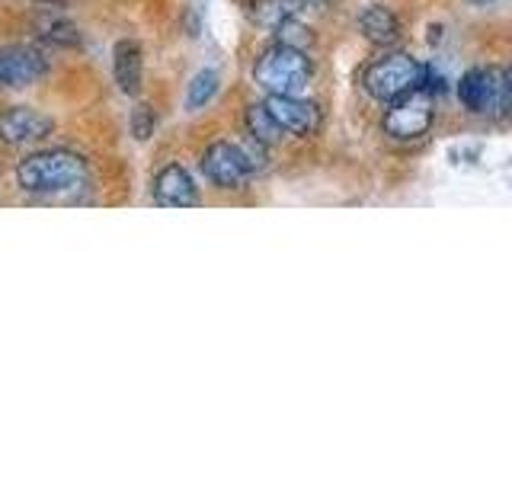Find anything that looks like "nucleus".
Returning <instances> with one entry per match:
<instances>
[{
    "mask_svg": "<svg viewBox=\"0 0 512 480\" xmlns=\"http://www.w3.org/2000/svg\"><path fill=\"white\" fill-rule=\"evenodd\" d=\"M87 180V160L74 151H39L20 160L16 183L32 196H58Z\"/></svg>",
    "mask_w": 512,
    "mask_h": 480,
    "instance_id": "nucleus-1",
    "label": "nucleus"
},
{
    "mask_svg": "<svg viewBox=\"0 0 512 480\" xmlns=\"http://www.w3.org/2000/svg\"><path fill=\"white\" fill-rule=\"evenodd\" d=\"M311 74L314 64L304 55V48H292L282 42L266 48L253 64V80L256 87L266 90V96H298L311 84Z\"/></svg>",
    "mask_w": 512,
    "mask_h": 480,
    "instance_id": "nucleus-2",
    "label": "nucleus"
},
{
    "mask_svg": "<svg viewBox=\"0 0 512 480\" xmlns=\"http://www.w3.org/2000/svg\"><path fill=\"white\" fill-rule=\"evenodd\" d=\"M423 77V64L404 55V52H391L378 61H372L362 74V87L365 93L378 103H391L397 96H404L410 90L420 87Z\"/></svg>",
    "mask_w": 512,
    "mask_h": 480,
    "instance_id": "nucleus-3",
    "label": "nucleus"
},
{
    "mask_svg": "<svg viewBox=\"0 0 512 480\" xmlns=\"http://www.w3.org/2000/svg\"><path fill=\"white\" fill-rule=\"evenodd\" d=\"M432 116H436V109H432V93L416 87L388 103L381 128H384V135L394 141H416L432 128Z\"/></svg>",
    "mask_w": 512,
    "mask_h": 480,
    "instance_id": "nucleus-4",
    "label": "nucleus"
},
{
    "mask_svg": "<svg viewBox=\"0 0 512 480\" xmlns=\"http://www.w3.org/2000/svg\"><path fill=\"white\" fill-rule=\"evenodd\" d=\"M458 100L474 116H506V112H512L500 68H471L458 84Z\"/></svg>",
    "mask_w": 512,
    "mask_h": 480,
    "instance_id": "nucleus-5",
    "label": "nucleus"
},
{
    "mask_svg": "<svg viewBox=\"0 0 512 480\" xmlns=\"http://www.w3.org/2000/svg\"><path fill=\"white\" fill-rule=\"evenodd\" d=\"M202 173L212 180L218 189H240L250 180V164L240 144L231 141H215L212 148L202 154Z\"/></svg>",
    "mask_w": 512,
    "mask_h": 480,
    "instance_id": "nucleus-6",
    "label": "nucleus"
},
{
    "mask_svg": "<svg viewBox=\"0 0 512 480\" xmlns=\"http://www.w3.org/2000/svg\"><path fill=\"white\" fill-rule=\"evenodd\" d=\"M48 71V61L39 48L32 45H7L0 48V87L23 90L39 84Z\"/></svg>",
    "mask_w": 512,
    "mask_h": 480,
    "instance_id": "nucleus-7",
    "label": "nucleus"
},
{
    "mask_svg": "<svg viewBox=\"0 0 512 480\" xmlns=\"http://www.w3.org/2000/svg\"><path fill=\"white\" fill-rule=\"evenodd\" d=\"M266 109L269 116L279 122L282 132L298 135V138H311L320 132L324 125V112H320L317 103L301 100V96H266Z\"/></svg>",
    "mask_w": 512,
    "mask_h": 480,
    "instance_id": "nucleus-8",
    "label": "nucleus"
},
{
    "mask_svg": "<svg viewBox=\"0 0 512 480\" xmlns=\"http://www.w3.org/2000/svg\"><path fill=\"white\" fill-rule=\"evenodd\" d=\"M55 122L29 106H10L0 112V138L7 144H32L52 135Z\"/></svg>",
    "mask_w": 512,
    "mask_h": 480,
    "instance_id": "nucleus-9",
    "label": "nucleus"
},
{
    "mask_svg": "<svg viewBox=\"0 0 512 480\" xmlns=\"http://www.w3.org/2000/svg\"><path fill=\"white\" fill-rule=\"evenodd\" d=\"M154 202L160 208H192L199 205V192L180 164H170L154 176Z\"/></svg>",
    "mask_w": 512,
    "mask_h": 480,
    "instance_id": "nucleus-10",
    "label": "nucleus"
},
{
    "mask_svg": "<svg viewBox=\"0 0 512 480\" xmlns=\"http://www.w3.org/2000/svg\"><path fill=\"white\" fill-rule=\"evenodd\" d=\"M141 71H144V52L141 42L135 39H122L112 48V74H116V84L125 96H138L141 93Z\"/></svg>",
    "mask_w": 512,
    "mask_h": 480,
    "instance_id": "nucleus-11",
    "label": "nucleus"
},
{
    "mask_svg": "<svg viewBox=\"0 0 512 480\" xmlns=\"http://www.w3.org/2000/svg\"><path fill=\"white\" fill-rule=\"evenodd\" d=\"M359 29H362V36L368 42L381 45V48H388V45H394L400 39V20L388 7H381V4H372V7L362 10Z\"/></svg>",
    "mask_w": 512,
    "mask_h": 480,
    "instance_id": "nucleus-12",
    "label": "nucleus"
},
{
    "mask_svg": "<svg viewBox=\"0 0 512 480\" xmlns=\"http://www.w3.org/2000/svg\"><path fill=\"white\" fill-rule=\"evenodd\" d=\"M244 122H247V135L250 138H256L260 144H279L282 141V128H279V122L269 116V109H266V103H253V106H247V116H244Z\"/></svg>",
    "mask_w": 512,
    "mask_h": 480,
    "instance_id": "nucleus-13",
    "label": "nucleus"
},
{
    "mask_svg": "<svg viewBox=\"0 0 512 480\" xmlns=\"http://www.w3.org/2000/svg\"><path fill=\"white\" fill-rule=\"evenodd\" d=\"M218 84H221L218 71H212V68L199 71L196 77L189 80V90H186V109H189V112H196V109H202V106L212 103V100H215V93H218Z\"/></svg>",
    "mask_w": 512,
    "mask_h": 480,
    "instance_id": "nucleus-14",
    "label": "nucleus"
},
{
    "mask_svg": "<svg viewBox=\"0 0 512 480\" xmlns=\"http://www.w3.org/2000/svg\"><path fill=\"white\" fill-rule=\"evenodd\" d=\"M36 29H39V36L45 42H55V45H80V32L74 23H68L64 16H52V13H45L36 20Z\"/></svg>",
    "mask_w": 512,
    "mask_h": 480,
    "instance_id": "nucleus-15",
    "label": "nucleus"
},
{
    "mask_svg": "<svg viewBox=\"0 0 512 480\" xmlns=\"http://www.w3.org/2000/svg\"><path fill=\"white\" fill-rule=\"evenodd\" d=\"M250 16H253V23L276 29L282 20L295 16V4H288V0H253Z\"/></svg>",
    "mask_w": 512,
    "mask_h": 480,
    "instance_id": "nucleus-16",
    "label": "nucleus"
},
{
    "mask_svg": "<svg viewBox=\"0 0 512 480\" xmlns=\"http://www.w3.org/2000/svg\"><path fill=\"white\" fill-rule=\"evenodd\" d=\"M272 32H276V42H282V45H292V48H308L311 45V29L301 26L295 16L282 20Z\"/></svg>",
    "mask_w": 512,
    "mask_h": 480,
    "instance_id": "nucleus-17",
    "label": "nucleus"
},
{
    "mask_svg": "<svg viewBox=\"0 0 512 480\" xmlns=\"http://www.w3.org/2000/svg\"><path fill=\"white\" fill-rule=\"evenodd\" d=\"M128 128H132V135L135 141H148L154 135V128H157V116H154V109L148 103H138L132 109V122H128Z\"/></svg>",
    "mask_w": 512,
    "mask_h": 480,
    "instance_id": "nucleus-18",
    "label": "nucleus"
},
{
    "mask_svg": "<svg viewBox=\"0 0 512 480\" xmlns=\"http://www.w3.org/2000/svg\"><path fill=\"white\" fill-rule=\"evenodd\" d=\"M503 80H506V96H509V106H512V68L503 71Z\"/></svg>",
    "mask_w": 512,
    "mask_h": 480,
    "instance_id": "nucleus-19",
    "label": "nucleus"
},
{
    "mask_svg": "<svg viewBox=\"0 0 512 480\" xmlns=\"http://www.w3.org/2000/svg\"><path fill=\"white\" fill-rule=\"evenodd\" d=\"M468 4H474V7H487V4H493V0H468Z\"/></svg>",
    "mask_w": 512,
    "mask_h": 480,
    "instance_id": "nucleus-20",
    "label": "nucleus"
},
{
    "mask_svg": "<svg viewBox=\"0 0 512 480\" xmlns=\"http://www.w3.org/2000/svg\"><path fill=\"white\" fill-rule=\"evenodd\" d=\"M288 4H295V7H298V4H304V0H288Z\"/></svg>",
    "mask_w": 512,
    "mask_h": 480,
    "instance_id": "nucleus-21",
    "label": "nucleus"
},
{
    "mask_svg": "<svg viewBox=\"0 0 512 480\" xmlns=\"http://www.w3.org/2000/svg\"><path fill=\"white\" fill-rule=\"evenodd\" d=\"M42 4H55V0H42Z\"/></svg>",
    "mask_w": 512,
    "mask_h": 480,
    "instance_id": "nucleus-22",
    "label": "nucleus"
}]
</instances>
